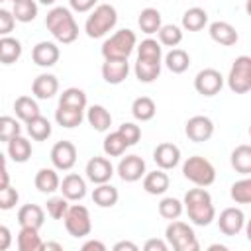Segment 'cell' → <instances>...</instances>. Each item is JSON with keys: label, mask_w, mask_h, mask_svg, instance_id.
<instances>
[{"label": "cell", "mask_w": 251, "mask_h": 251, "mask_svg": "<svg viewBox=\"0 0 251 251\" xmlns=\"http://www.w3.org/2000/svg\"><path fill=\"white\" fill-rule=\"evenodd\" d=\"M182 208L186 210V216L194 226L204 227V226H210L216 220V208H214L212 196L204 186L190 188L184 194Z\"/></svg>", "instance_id": "6da1fadb"}, {"label": "cell", "mask_w": 251, "mask_h": 251, "mask_svg": "<svg viewBox=\"0 0 251 251\" xmlns=\"http://www.w3.org/2000/svg\"><path fill=\"white\" fill-rule=\"evenodd\" d=\"M45 27L63 45H69L78 37V24H76L73 12L69 8H65V6H55V8H51L47 12Z\"/></svg>", "instance_id": "7a4b0ae2"}, {"label": "cell", "mask_w": 251, "mask_h": 251, "mask_svg": "<svg viewBox=\"0 0 251 251\" xmlns=\"http://www.w3.org/2000/svg\"><path fill=\"white\" fill-rule=\"evenodd\" d=\"M118 24V12L112 4H96L84 22V31L90 39L104 37Z\"/></svg>", "instance_id": "3957f363"}, {"label": "cell", "mask_w": 251, "mask_h": 251, "mask_svg": "<svg viewBox=\"0 0 251 251\" xmlns=\"http://www.w3.org/2000/svg\"><path fill=\"white\" fill-rule=\"evenodd\" d=\"M137 45L135 31L131 29H118L102 43V57L104 59H127Z\"/></svg>", "instance_id": "277c9868"}, {"label": "cell", "mask_w": 251, "mask_h": 251, "mask_svg": "<svg viewBox=\"0 0 251 251\" xmlns=\"http://www.w3.org/2000/svg\"><path fill=\"white\" fill-rule=\"evenodd\" d=\"M182 175L186 180H190L196 186H210L216 180V169L214 165L202 157V155H192L182 163Z\"/></svg>", "instance_id": "5b68a950"}, {"label": "cell", "mask_w": 251, "mask_h": 251, "mask_svg": "<svg viewBox=\"0 0 251 251\" xmlns=\"http://www.w3.org/2000/svg\"><path fill=\"white\" fill-rule=\"evenodd\" d=\"M165 239L175 251H198L200 243L196 239L194 229L178 220H171V224L165 229Z\"/></svg>", "instance_id": "8992f818"}, {"label": "cell", "mask_w": 251, "mask_h": 251, "mask_svg": "<svg viewBox=\"0 0 251 251\" xmlns=\"http://www.w3.org/2000/svg\"><path fill=\"white\" fill-rule=\"evenodd\" d=\"M65 227L69 231V235L80 239L86 237L92 231V222H90V212L86 206L82 204H69L65 216H63Z\"/></svg>", "instance_id": "52a82bcc"}, {"label": "cell", "mask_w": 251, "mask_h": 251, "mask_svg": "<svg viewBox=\"0 0 251 251\" xmlns=\"http://www.w3.org/2000/svg\"><path fill=\"white\" fill-rule=\"evenodd\" d=\"M227 86L235 94H245L251 90V57L239 55L229 69L227 75Z\"/></svg>", "instance_id": "ba28073f"}, {"label": "cell", "mask_w": 251, "mask_h": 251, "mask_svg": "<svg viewBox=\"0 0 251 251\" xmlns=\"http://www.w3.org/2000/svg\"><path fill=\"white\" fill-rule=\"evenodd\" d=\"M194 88L198 94L210 98V96H216L220 94V90L224 88V76L220 71L208 67V69H202L196 76H194Z\"/></svg>", "instance_id": "9c48e42d"}, {"label": "cell", "mask_w": 251, "mask_h": 251, "mask_svg": "<svg viewBox=\"0 0 251 251\" xmlns=\"http://www.w3.org/2000/svg\"><path fill=\"white\" fill-rule=\"evenodd\" d=\"M245 226V214L241 208H235V206H229V208H224L220 212V218H218V227L224 235L227 237H233L237 233H241Z\"/></svg>", "instance_id": "30bf717a"}, {"label": "cell", "mask_w": 251, "mask_h": 251, "mask_svg": "<svg viewBox=\"0 0 251 251\" xmlns=\"http://www.w3.org/2000/svg\"><path fill=\"white\" fill-rule=\"evenodd\" d=\"M51 163L57 171H71L76 163V147L75 143L63 139V141H57L53 147H51Z\"/></svg>", "instance_id": "8fae6325"}, {"label": "cell", "mask_w": 251, "mask_h": 251, "mask_svg": "<svg viewBox=\"0 0 251 251\" xmlns=\"http://www.w3.org/2000/svg\"><path fill=\"white\" fill-rule=\"evenodd\" d=\"M116 171H118V175H120V178L124 182H137L147 173L145 171V161L139 155H126V157H122L118 167H116Z\"/></svg>", "instance_id": "7c38bea8"}, {"label": "cell", "mask_w": 251, "mask_h": 251, "mask_svg": "<svg viewBox=\"0 0 251 251\" xmlns=\"http://www.w3.org/2000/svg\"><path fill=\"white\" fill-rule=\"evenodd\" d=\"M184 133L194 143L208 141L214 135V122L208 116H192L184 126Z\"/></svg>", "instance_id": "4fadbf2b"}, {"label": "cell", "mask_w": 251, "mask_h": 251, "mask_svg": "<svg viewBox=\"0 0 251 251\" xmlns=\"http://www.w3.org/2000/svg\"><path fill=\"white\" fill-rule=\"evenodd\" d=\"M84 173H86V178L94 184L110 182V178L114 176V165L106 157H92V159H88Z\"/></svg>", "instance_id": "5bb4252c"}, {"label": "cell", "mask_w": 251, "mask_h": 251, "mask_svg": "<svg viewBox=\"0 0 251 251\" xmlns=\"http://www.w3.org/2000/svg\"><path fill=\"white\" fill-rule=\"evenodd\" d=\"M61 57V51L57 47V43L53 41H39L33 49H31V59L37 67H43V69H49L53 65H57Z\"/></svg>", "instance_id": "9a60e30c"}, {"label": "cell", "mask_w": 251, "mask_h": 251, "mask_svg": "<svg viewBox=\"0 0 251 251\" xmlns=\"http://www.w3.org/2000/svg\"><path fill=\"white\" fill-rule=\"evenodd\" d=\"M129 75L127 59H104L102 63V78L108 84H122Z\"/></svg>", "instance_id": "2e32d148"}, {"label": "cell", "mask_w": 251, "mask_h": 251, "mask_svg": "<svg viewBox=\"0 0 251 251\" xmlns=\"http://www.w3.org/2000/svg\"><path fill=\"white\" fill-rule=\"evenodd\" d=\"M153 161L157 163L159 169L171 171L180 163V149L175 143H169V141L159 143L153 151Z\"/></svg>", "instance_id": "e0dca14e"}, {"label": "cell", "mask_w": 251, "mask_h": 251, "mask_svg": "<svg viewBox=\"0 0 251 251\" xmlns=\"http://www.w3.org/2000/svg\"><path fill=\"white\" fill-rule=\"evenodd\" d=\"M59 190L69 202H78V200H82L86 196V180L76 173H69L61 180Z\"/></svg>", "instance_id": "ac0fdd59"}, {"label": "cell", "mask_w": 251, "mask_h": 251, "mask_svg": "<svg viewBox=\"0 0 251 251\" xmlns=\"http://www.w3.org/2000/svg\"><path fill=\"white\" fill-rule=\"evenodd\" d=\"M31 92L37 100H49L59 92V80L51 73H41L31 82Z\"/></svg>", "instance_id": "d6986e66"}, {"label": "cell", "mask_w": 251, "mask_h": 251, "mask_svg": "<svg viewBox=\"0 0 251 251\" xmlns=\"http://www.w3.org/2000/svg\"><path fill=\"white\" fill-rule=\"evenodd\" d=\"M169 184H171V178L163 169H155V171L143 175V190L151 196L165 194L169 190Z\"/></svg>", "instance_id": "ffe728a7"}, {"label": "cell", "mask_w": 251, "mask_h": 251, "mask_svg": "<svg viewBox=\"0 0 251 251\" xmlns=\"http://www.w3.org/2000/svg\"><path fill=\"white\" fill-rule=\"evenodd\" d=\"M208 33H210V37H212L216 43L226 45V47L235 45V43H237V39H239V35H237V31H235V27H233L231 24H227V22H222V20L212 22V24H210V27H208Z\"/></svg>", "instance_id": "44dd1931"}, {"label": "cell", "mask_w": 251, "mask_h": 251, "mask_svg": "<svg viewBox=\"0 0 251 251\" xmlns=\"http://www.w3.org/2000/svg\"><path fill=\"white\" fill-rule=\"evenodd\" d=\"M18 224L20 227H33L39 229L45 224V212L37 204H24L18 210Z\"/></svg>", "instance_id": "7402d4cb"}, {"label": "cell", "mask_w": 251, "mask_h": 251, "mask_svg": "<svg viewBox=\"0 0 251 251\" xmlns=\"http://www.w3.org/2000/svg\"><path fill=\"white\" fill-rule=\"evenodd\" d=\"M161 65H163L161 61H151V59H141V57H137L135 67H133L135 78H137L139 82H145V84L157 80L159 75H161Z\"/></svg>", "instance_id": "603a6c76"}, {"label": "cell", "mask_w": 251, "mask_h": 251, "mask_svg": "<svg viewBox=\"0 0 251 251\" xmlns=\"http://www.w3.org/2000/svg\"><path fill=\"white\" fill-rule=\"evenodd\" d=\"M33 182H35V188H37L39 192H43V194H53V192H57V190H59L61 178H59V175H57V169H55V167H53V169L43 167V169H39V171L35 173Z\"/></svg>", "instance_id": "cb8c5ba5"}, {"label": "cell", "mask_w": 251, "mask_h": 251, "mask_svg": "<svg viewBox=\"0 0 251 251\" xmlns=\"http://www.w3.org/2000/svg\"><path fill=\"white\" fill-rule=\"evenodd\" d=\"M229 163L235 169V173H239L243 176H249L251 175V145H247V143L237 145L231 151Z\"/></svg>", "instance_id": "d4e9b609"}, {"label": "cell", "mask_w": 251, "mask_h": 251, "mask_svg": "<svg viewBox=\"0 0 251 251\" xmlns=\"http://www.w3.org/2000/svg\"><path fill=\"white\" fill-rule=\"evenodd\" d=\"M86 120H88L90 127L96 131H108L112 126V114L102 104H92L86 110Z\"/></svg>", "instance_id": "484cf974"}, {"label": "cell", "mask_w": 251, "mask_h": 251, "mask_svg": "<svg viewBox=\"0 0 251 251\" xmlns=\"http://www.w3.org/2000/svg\"><path fill=\"white\" fill-rule=\"evenodd\" d=\"M118 188L112 186L110 182H102V184H96V188L92 190V202L100 208H112L118 204Z\"/></svg>", "instance_id": "4316f807"}, {"label": "cell", "mask_w": 251, "mask_h": 251, "mask_svg": "<svg viewBox=\"0 0 251 251\" xmlns=\"http://www.w3.org/2000/svg\"><path fill=\"white\" fill-rule=\"evenodd\" d=\"M8 157L14 163H25L31 157V143L20 133L8 141Z\"/></svg>", "instance_id": "83f0119b"}, {"label": "cell", "mask_w": 251, "mask_h": 251, "mask_svg": "<svg viewBox=\"0 0 251 251\" xmlns=\"http://www.w3.org/2000/svg\"><path fill=\"white\" fill-rule=\"evenodd\" d=\"M16 245H18L20 251H41L43 249V241L39 237V229L20 227L18 237H16Z\"/></svg>", "instance_id": "f1b7e54d"}, {"label": "cell", "mask_w": 251, "mask_h": 251, "mask_svg": "<svg viewBox=\"0 0 251 251\" xmlns=\"http://www.w3.org/2000/svg\"><path fill=\"white\" fill-rule=\"evenodd\" d=\"M208 24V12L200 6H192L182 14V29L186 31H200Z\"/></svg>", "instance_id": "f546056e"}, {"label": "cell", "mask_w": 251, "mask_h": 251, "mask_svg": "<svg viewBox=\"0 0 251 251\" xmlns=\"http://www.w3.org/2000/svg\"><path fill=\"white\" fill-rule=\"evenodd\" d=\"M165 67L175 73V75H182L184 71H188L190 67V55L184 51V49H178V47H173L167 55H165Z\"/></svg>", "instance_id": "4dcf8cb0"}, {"label": "cell", "mask_w": 251, "mask_h": 251, "mask_svg": "<svg viewBox=\"0 0 251 251\" xmlns=\"http://www.w3.org/2000/svg\"><path fill=\"white\" fill-rule=\"evenodd\" d=\"M14 112H16V118L22 120L24 124L41 114L37 100L31 98V96H18V98L14 100Z\"/></svg>", "instance_id": "1f68e13d"}, {"label": "cell", "mask_w": 251, "mask_h": 251, "mask_svg": "<svg viewBox=\"0 0 251 251\" xmlns=\"http://www.w3.org/2000/svg\"><path fill=\"white\" fill-rule=\"evenodd\" d=\"M82 120H84V110L69 108V106H59V108L55 110V122H57L61 127L73 129V127L80 126Z\"/></svg>", "instance_id": "d6a6232c"}, {"label": "cell", "mask_w": 251, "mask_h": 251, "mask_svg": "<svg viewBox=\"0 0 251 251\" xmlns=\"http://www.w3.org/2000/svg\"><path fill=\"white\" fill-rule=\"evenodd\" d=\"M137 25L143 33L147 35H153L159 31V27L163 25L161 22V12L157 8H143L139 12V18H137Z\"/></svg>", "instance_id": "836d02e7"}, {"label": "cell", "mask_w": 251, "mask_h": 251, "mask_svg": "<svg viewBox=\"0 0 251 251\" xmlns=\"http://www.w3.org/2000/svg\"><path fill=\"white\" fill-rule=\"evenodd\" d=\"M20 57H22V43L12 35L0 37V63L2 65H12Z\"/></svg>", "instance_id": "e575fe53"}, {"label": "cell", "mask_w": 251, "mask_h": 251, "mask_svg": "<svg viewBox=\"0 0 251 251\" xmlns=\"http://www.w3.org/2000/svg\"><path fill=\"white\" fill-rule=\"evenodd\" d=\"M25 131H27V135H29L31 139H35V141H45V139L51 135L53 129H51V122L39 114V116L31 118L29 122H25Z\"/></svg>", "instance_id": "d590c367"}, {"label": "cell", "mask_w": 251, "mask_h": 251, "mask_svg": "<svg viewBox=\"0 0 251 251\" xmlns=\"http://www.w3.org/2000/svg\"><path fill=\"white\" fill-rule=\"evenodd\" d=\"M131 114H133V118L137 122H149V120L155 118L157 106H155V102L149 96H139L131 104Z\"/></svg>", "instance_id": "8d00e7d4"}, {"label": "cell", "mask_w": 251, "mask_h": 251, "mask_svg": "<svg viewBox=\"0 0 251 251\" xmlns=\"http://www.w3.org/2000/svg\"><path fill=\"white\" fill-rule=\"evenodd\" d=\"M12 14L16 22L20 24H29L37 18V0H16Z\"/></svg>", "instance_id": "74e56055"}, {"label": "cell", "mask_w": 251, "mask_h": 251, "mask_svg": "<svg viewBox=\"0 0 251 251\" xmlns=\"http://www.w3.org/2000/svg\"><path fill=\"white\" fill-rule=\"evenodd\" d=\"M127 147H129L127 141L124 139V135H122L118 129L112 131V133H108V135L104 137V143H102V149H104V153H106L108 157H122Z\"/></svg>", "instance_id": "f35d334b"}, {"label": "cell", "mask_w": 251, "mask_h": 251, "mask_svg": "<svg viewBox=\"0 0 251 251\" xmlns=\"http://www.w3.org/2000/svg\"><path fill=\"white\" fill-rule=\"evenodd\" d=\"M59 106H69V108L84 110L86 108V94H84V90L82 88H76V86L65 88L59 94Z\"/></svg>", "instance_id": "ab89813d"}, {"label": "cell", "mask_w": 251, "mask_h": 251, "mask_svg": "<svg viewBox=\"0 0 251 251\" xmlns=\"http://www.w3.org/2000/svg\"><path fill=\"white\" fill-rule=\"evenodd\" d=\"M157 41L165 47H176L180 41H182V29L175 24H167V25H161L159 31H157Z\"/></svg>", "instance_id": "60d3db41"}, {"label": "cell", "mask_w": 251, "mask_h": 251, "mask_svg": "<svg viewBox=\"0 0 251 251\" xmlns=\"http://www.w3.org/2000/svg\"><path fill=\"white\" fill-rule=\"evenodd\" d=\"M137 57L151 59V61H163V47L157 39L147 37L137 45Z\"/></svg>", "instance_id": "b9f144b4"}, {"label": "cell", "mask_w": 251, "mask_h": 251, "mask_svg": "<svg viewBox=\"0 0 251 251\" xmlns=\"http://www.w3.org/2000/svg\"><path fill=\"white\" fill-rule=\"evenodd\" d=\"M229 196L235 204H249L251 202V178L243 176L241 180L233 182L231 190H229Z\"/></svg>", "instance_id": "7bdbcfd3"}, {"label": "cell", "mask_w": 251, "mask_h": 251, "mask_svg": "<svg viewBox=\"0 0 251 251\" xmlns=\"http://www.w3.org/2000/svg\"><path fill=\"white\" fill-rule=\"evenodd\" d=\"M159 216L165 218V220H178L180 214H182V202L178 198H173V196H167L159 202Z\"/></svg>", "instance_id": "ee69618b"}, {"label": "cell", "mask_w": 251, "mask_h": 251, "mask_svg": "<svg viewBox=\"0 0 251 251\" xmlns=\"http://www.w3.org/2000/svg\"><path fill=\"white\" fill-rule=\"evenodd\" d=\"M22 133V126L12 116H0V141L8 143L12 137Z\"/></svg>", "instance_id": "f6af8a7d"}, {"label": "cell", "mask_w": 251, "mask_h": 251, "mask_svg": "<svg viewBox=\"0 0 251 251\" xmlns=\"http://www.w3.org/2000/svg\"><path fill=\"white\" fill-rule=\"evenodd\" d=\"M67 208H69V200H67L63 194H61V196H51V198L47 200V206H45L47 214H49L53 220H63Z\"/></svg>", "instance_id": "bcb514c9"}, {"label": "cell", "mask_w": 251, "mask_h": 251, "mask_svg": "<svg viewBox=\"0 0 251 251\" xmlns=\"http://www.w3.org/2000/svg\"><path fill=\"white\" fill-rule=\"evenodd\" d=\"M118 131L124 135V139L127 141L129 147L135 145V143L141 139V127H139L137 124H133V122H124V124L118 127Z\"/></svg>", "instance_id": "7dc6e473"}, {"label": "cell", "mask_w": 251, "mask_h": 251, "mask_svg": "<svg viewBox=\"0 0 251 251\" xmlns=\"http://www.w3.org/2000/svg\"><path fill=\"white\" fill-rule=\"evenodd\" d=\"M18 200H20V194H18V190L14 186L8 184V186L0 188V210H12V208H16Z\"/></svg>", "instance_id": "c3c4849f"}, {"label": "cell", "mask_w": 251, "mask_h": 251, "mask_svg": "<svg viewBox=\"0 0 251 251\" xmlns=\"http://www.w3.org/2000/svg\"><path fill=\"white\" fill-rule=\"evenodd\" d=\"M14 25H16V18L10 10L6 8H0V37H6L14 31Z\"/></svg>", "instance_id": "681fc988"}, {"label": "cell", "mask_w": 251, "mask_h": 251, "mask_svg": "<svg viewBox=\"0 0 251 251\" xmlns=\"http://www.w3.org/2000/svg\"><path fill=\"white\" fill-rule=\"evenodd\" d=\"M96 4H98V0H69L71 10H73V12H78V14L90 12Z\"/></svg>", "instance_id": "f907efd6"}, {"label": "cell", "mask_w": 251, "mask_h": 251, "mask_svg": "<svg viewBox=\"0 0 251 251\" xmlns=\"http://www.w3.org/2000/svg\"><path fill=\"white\" fill-rule=\"evenodd\" d=\"M10 245H12V231L8 226L0 224V251L10 249Z\"/></svg>", "instance_id": "816d5d0a"}, {"label": "cell", "mask_w": 251, "mask_h": 251, "mask_svg": "<svg viewBox=\"0 0 251 251\" xmlns=\"http://www.w3.org/2000/svg\"><path fill=\"white\" fill-rule=\"evenodd\" d=\"M145 251H167L169 249V243L163 241V239H147L145 245H143Z\"/></svg>", "instance_id": "f5cc1de1"}, {"label": "cell", "mask_w": 251, "mask_h": 251, "mask_svg": "<svg viewBox=\"0 0 251 251\" xmlns=\"http://www.w3.org/2000/svg\"><path fill=\"white\" fill-rule=\"evenodd\" d=\"M90 249H96V251H106V245L98 239H88L82 243V251H90Z\"/></svg>", "instance_id": "db71d44e"}, {"label": "cell", "mask_w": 251, "mask_h": 251, "mask_svg": "<svg viewBox=\"0 0 251 251\" xmlns=\"http://www.w3.org/2000/svg\"><path fill=\"white\" fill-rule=\"evenodd\" d=\"M124 249H127V251H137L139 247H137L135 243H131V241H118V243L114 245V251H124Z\"/></svg>", "instance_id": "11a10c76"}, {"label": "cell", "mask_w": 251, "mask_h": 251, "mask_svg": "<svg viewBox=\"0 0 251 251\" xmlns=\"http://www.w3.org/2000/svg\"><path fill=\"white\" fill-rule=\"evenodd\" d=\"M8 184H10V175H8L6 167H0V188H4Z\"/></svg>", "instance_id": "9f6ffc18"}, {"label": "cell", "mask_w": 251, "mask_h": 251, "mask_svg": "<svg viewBox=\"0 0 251 251\" xmlns=\"http://www.w3.org/2000/svg\"><path fill=\"white\" fill-rule=\"evenodd\" d=\"M49 249L63 251V245H61V243H55V241H47V243H43V249H41V251H49Z\"/></svg>", "instance_id": "6f0895ef"}, {"label": "cell", "mask_w": 251, "mask_h": 251, "mask_svg": "<svg viewBox=\"0 0 251 251\" xmlns=\"http://www.w3.org/2000/svg\"><path fill=\"white\" fill-rule=\"evenodd\" d=\"M214 249H220V251H226L227 247H226V245H210V251H214Z\"/></svg>", "instance_id": "680465c9"}, {"label": "cell", "mask_w": 251, "mask_h": 251, "mask_svg": "<svg viewBox=\"0 0 251 251\" xmlns=\"http://www.w3.org/2000/svg\"><path fill=\"white\" fill-rule=\"evenodd\" d=\"M39 4H43V6H51V4H55L57 0H37Z\"/></svg>", "instance_id": "91938a15"}, {"label": "cell", "mask_w": 251, "mask_h": 251, "mask_svg": "<svg viewBox=\"0 0 251 251\" xmlns=\"http://www.w3.org/2000/svg\"><path fill=\"white\" fill-rule=\"evenodd\" d=\"M0 167H6V157H4L2 151H0Z\"/></svg>", "instance_id": "94428289"}, {"label": "cell", "mask_w": 251, "mask_h": 251, "mask_svg": "<svg viewBox=\"0 0 251 251\" xmlns=\"http://www.w3.org/2000/svg\"><path fill=\"white\" fill-rule=\"evenodd\" d=\"M0 2H6V0H0ZM10 2H16V0H10Z\"/></svg>", "instance_id": "6125c7cd"}]
</instances>
